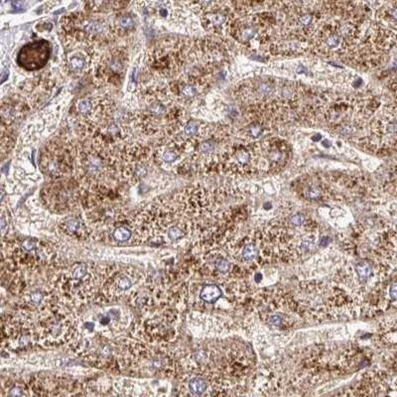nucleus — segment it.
I'll return each instance as SVG.
<instances>
[{"mask_svg":"<svg viewBox=\"0 0 397 397\" xmlns=\"http://www.w3.org/2000/svg\"><path fill=\"white\" fill-rule=\"evenodd\" d=\"M75 176L92 192L108 188L107 182L120 178L116 146L99 136L82 139L76 145Z\"/></svg>","mask_w":397,"mask_h":397,"instance_id":"f257e3e1","label":"nucleus"},{"mask_svg":"<svg viewBox=\"0 0 397 397\" xmlns=\"http://www.w3.org/2000/svg\"><path fill=\"white\" fill-rule=\"evenodd\" d=\"M64 37L90 43L94 46L103 45L115 38L111 21L99 13L76 11L64 16L61 20Z\"/></svg>","mask_w":397,"mask_h":397,"instance_id":"f03ea898","label":"nucleus"},{"mask_svg":"<svg viewBox=\"0 0 397 397\" xmlns=\"http://www.w3.org/2000/svg\"><path fill=\"white\" fill-rule=\"evenodd\" d=\"M184 44L182 42L163 41L144 52V75L154 78H171L185 63Z\"/></svg>","mask_w":397,"mask_h":397,"instance_id":"7ed1b4c3","label":"nucleus"},{"mask_svg":"<svg viewBox=\"0 0 397 397\" xmlns=\"http://www.w3.org/2000/svg\"><path fill=\"white\" fill-rule=\"evenodd\" d=\"M76 148L67 136H57L45 144L38 156L41 171L59 179L72 173L75 166Z\"/></svg>","mask_w":397,"mask_h":397,"instance_id":"20e7f679","label":"nucleus"},{"mask_svg":"<svg viewBox=\"0 0 397 397\" xmlns=\"http://www.w3.org/2000/svg\"><path fill=\"white\" fill-rule=\"evenodd\" d=\"M129 63L128 52L124 47H112L98 53L93 75L98 86H118L127 72Z\"/></svg>","mask_w":397,"mask_h":397,"instance_id":"39448f33","label":"nucleus"},{"mask_svg":"<svg viewBox=\"0 0 397 397\" xmlns=\"http://www.w3.org/2000/svg\"><path fill=\"white\" fill-rule=\"evenodd\" d=\"M61 69L64 74L78 78L92 72L98 52L96 46L73 38L63 37Z\"/></svg>","mask_w":397,"mask_h":397,"instance_id":"423d86ee","label":"nucleus"},{"mask_svg":"<svg viewBox=\"0 0 397 397\" xmlns=\"http://www.w3.org/2000/svg\"><path fill=\"white\" fill-rule=\"evenodd\" d=\"M49 41L39 39L23 45L16 56V64L27 72L42 70L49 62L51 57Z\"/></svg>","mask_w":397,"mask_h":397,"instance_id":"0eeeda50","label":"nucleus"},{"mask_svg":"<svg viewBox=\"0 0 397 397\" xmlns=\"http://www.w3.org/2000/svg\"><path fill=\"white\" fill-rule=\"evenodd\" d=\"M29 110V103L24 98L14 96L2 99L1 103V126L11 127L16 121L21 120Z\"/></svg>","mask_w":397,"mask_h":397,"instance_id":"6e6552de","label":"nucleus"},{"mask_svg":"<svg viewBox=\"0 0 397 397\" xmlns=\"http://www.w3.org/2000/svg\"><path fill=\"white\" fill-rule=\"evenodd\" d=\"M110 21L115 38L127 36L135 30V20L130 14H117Z\"/></svg>","mask_w":397,"mask_h":397,"instance_id":"1a4fd4ad","label":"nucleus"},{"mask_svg":"<svg viewBox=\"0 0 397 397\" xmlns=\"http://www.w3.org/2000/svg\"><path fill=\"white\" fill-rule=\"evenodd\" d=\"M16 143V138L14 136V131L11 127L1 126V156L5 157L12 149L14 148Z\"/></svg>","mask_w":397,"mask_h":397,"instance_id":"9d476101","label":"nucleus"},{"mask_svg":"<svg viewBox=\"0 0 397 397\" xmlns=\"http://www.w3.org/2000/svg\"><path fill=\"white\" fill-rule=\"evenodd\" d=\"M223 292L217 285H206L200 292V297L206 303H215L218 301Z\"/></svg>","mask_w":397,"mask_h":397,"instance_id":"9b49d317","label":"nucleus"},{"mask_svg":"<svg viewBox=\"0 0 397 397\" xmlns=\"http://www.w3.org/2000/svg\"><path fill=\"white\" fill-rule=\"evenodd\" d=\"M63 228L68 234L74 235L84 232L85 224L77 217H69L63 222Z\"/></svg>","mask_w":397,"mask_h":397,"instance_id":"f8f14e48","label":"nucleus"},{"mask_svg":"<svg viewBox=\"0 0 397 397\" xmlns=\"http://www.w3.org/2000/svg\"><path fill=\"white\" fill-rule=\"evenodd\" d=\"M189 390L193 395H203L208 390V382L202 376H194L189 380Z\"/></svg>","mask_w":397,"mask_h":397,"instance_id":"ddd939ff","label":"nucleus"},{"mask_svg":"<svg viewBox=\"0 0 397 397\" xmlns=\"http://www.w3.org/2000/svg\"><path fill=\"white\" fill-rule=\"evenodd\" d=\"M132 235V230L130 229L129 226L127 225H117L116 227H114L113 231H112V237L117 241V242H126L128 241Z\"/></svg>","mask_w":397,"mask_h":397,"instance_id":"4468645a","label":"nucleus"},{"mask_svg":"<svg viewBox=\"0 0 397 397\" xmlns=\"http://www.w3.org/2000/svg\"><path fill=\"white\" fill-rule=\"evenodd\" d=\"M259 254L258 247L254 243H249L245 246L242 251V258L246 262L253 261Z\"/></svg>","mask_w":397,"mask_h":397,"instance_id":"2eb2a0df","label":"nucleus"},{"mask_svg":"<svg viewBox=\"0 0 397 397\" xmlns=\"http://www.w3.org/2000/svg\"><path fill=\"white\" fill-rule=\"evenodd\" d=\"M131 285H132V282L128 277L121 276L113 281L112 291H114L115 294H121L122 292L128 290L131 287Z\"/></svg>","mask_w":397,"mask_h":397,"instance_id":"dca6fc26","label":"nucleus"},{"mask_svg":"<svg viewBox=\"0 0 397 397\" xmlns=\"http://www.w3.org/2000/svg\"><path fill=\"white\" fill-rule=\"evenodd\" d=\"M372 266L368 262H360L356 265V274L361 281H367L372 275Z\"/></svg>","mask_w":397,"mask_h":397,"instance_id":"f3484780","label":"nucleus"},{"mask_svg":"<svg viewBox=\"0 0 397 397\" xmlns=\"http://www.w3.org/2000/svg\"><path fill=\"white\" fill-rule=\"evenodd\" d=\"M303 196L308 200H318L323 196L322 188L316 185H311L304 189Z\"/></svg>","mask_w":397,"mask_h":397,"instance_id":"a211bd4d","label":"nucleus"},{"mask_svg":"<svg viewBox=\"0 0 397 397\" xmlns=\"http://www.w3.org/2000/svg\"><path fill=\"white\" fill-rule=\"evenodd\" d=\"M263 132V127L258 122H254L251 124H249L247 129V135L250 138H258Z\"/></svg>","mask_w":397,"mask_h":397,"instance_id":"6ab92c4d","label":"nucleus"},{"mask_svg":"<svg viewBox=\"0 0 397 397\" xmlns=\"http://www.w3.org/2000/svg\"><path fill=\"white\" fill-rule=\"evenodd\" d=\"M215 267L218 271L222 273L228 272L230 270V262L224 258V257H219L215 260Z\"/></svg>","mask_w":397,"mask_h":397,"instance_id":"aec40b11","label":"nucleus"},{"mask_svg":"<svg viewBox=\"0 0 397 397\" xmlns=\"http://www.w3.org/2000/svg\"><path fill=\"white\" fill-rule=\"evenodd\" d=\"M287 222V224L291 227H299L306 224V218L303 214H295L291 216Z\"/></svg>","mask_w":397,"mask_h":397,"instance_id":"412c9836","label":"nucleus"},{"mask_svg":"<svg viewBox=\"0 0 397 397\" xmlns=\"http://www.w3.org/2000/svg\"><path fill=\"white\" fill-rule=\"evenodd\" d=\"M30 300H31L33 303L38 304V303H40V302L43 300V295H42L40 292H33V293L31 294V296H30Z\"/></svg>","mask_w":397,"mask_h":397,"instance_id":"4be33fe9","label":"nucleus"}]
</instances>
